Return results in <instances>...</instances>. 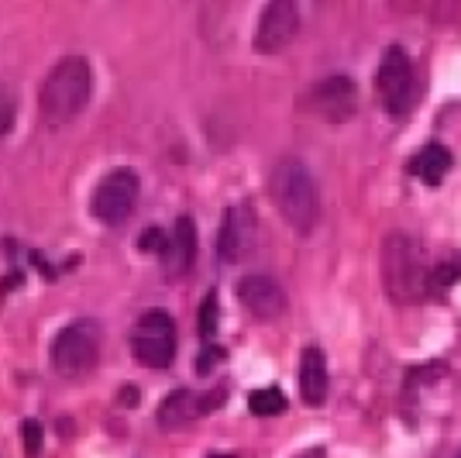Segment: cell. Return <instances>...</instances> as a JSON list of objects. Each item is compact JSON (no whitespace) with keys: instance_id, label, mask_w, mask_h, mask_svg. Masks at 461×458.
I'll return each mask as SVG.
<instances>
[{"instance_id":"1","label":"cell","mask_w":461,"mask_h":458,"mask_svg":"<svg viewBox=\"0 0 461 458\" xmlns=\"http://www.w3.org/2000/svg\"><path fill=\"white\" fill-rule=\"evenodd\" d=\"M269 196L276 203L279 218L296 231L310 234L320 221V190L317 179L310 176V169L300 159H282L276 163L269 176Z\"/></svg>"},{"instance_id":"2","label":"cell","mask_w":461,"mask_h":458,"mask_svg":"<svg viewBox=\"0 0 461 458\" xmlns=\"http://www.w3.org/2000/svg\"><path fill=\"white\" fill-rule=\"evenodd\" d=\"M93 94V69L83 56H65L52 65V73L42 83L38 107L49 125H65L80 111H87Z\"/></svg>"},{"instance_id":"3","label":"cell","mask_w":461,"mask_h":458,"mask_svg":"<svg viewBox=\"0 0 461 458\" xmlns=\"http://www.w3.org/2000/svg\"><path fill=\"white\" fill-rule=\"evenodd\" d=\"M382 283L389 300L396 303H417L427 294L431 272L424 265L420 245L406 231H393L382 241Z\"/></svg>"},{"instance_id":"4","label":"cell","mask_w":461,"mask_h":458,"mask_svg":"<svg viewBox=\"0 0 461 458\" xmlns=\"http://www.w3.org/2000/svg\"><path fill=\"white\" fill-rule=\"evenodd\" d=\"M96 355H100V338H96V324L90 321L62 327L52 341V369L65 379L87 376L96 365Z\"/></svg>"},{"instance_id":"5","label":"cell","mask_w":461,"mask_h":458,"mask_svg":"<svg viewBox=\"0 0 461 458\" xmlns=\"http://www.w3.org/2000/svg\"><path fill=\"white\" fill-rule=\"evenodd\" d=\"M131 352L145 369H165L176 355V324L165 310H149L131 331Z\"/></svg>"},{"instance_id":"6","label":"cell","mask_w":461,"mask_h":458,"mask_svg":"<svg viewBox=\"0 0 461 458\" xmlns=\"http://www.w3.org/2000/svg\"><path fill=\"white\" fill-rule=\"evenodd\" d=\"M375 87H379V97L386 100L389 114H406L413 103H417V76H413V65L410 56L403 52L400 45H389L382 63H379V76H375Z\"/></svg>"},{"instance_id":"7","label":"cell","mask_w":461,"mask_h":458,"mask_svg":"<svg viewBox=\"0 0 461 458\" xmlns=\"http://www.w3.org/2000/svg\"><path fill=\"white\" fill-rule=\"evenodd\" d=\"M138 194H142V183H138V176H134L131 169L107 172V176L96 183V190H93V200H90L93 218L104 221V225H121L124 218L134 210Z\"/></svg>"},{"instance_id":"8","label":"cell","mask_w":461,"mask_h":458,"mask_svg":"<svg viewBox=\"0 0 461 458\" xmlns=\"http://www.w3.org/2000/svg\"><path fill=\"white\" fill-rule=\"evenodd\" d=\"M303 107H307V114L327 121V125H344L358 111V87L348 76H327L310 87Z\"/></svg>"},{"instance_id":"9","label":"cell","mask_w":461,"mask_h":458,"mask_svg":"<svg viewBox=\"0 0 461 458\" xmlns=\"http://www.w3.org/2000/svg\"><path fill=\"white\" fill-rule=\"evenodd\" d=\"M300 32V14L293 0H273L262 7L258 25H255V52L262 56H276L282 52Z\"/></svg>"},{"instance_id":"10","label":"cell","mask_w":461,"mask_h":458,"mask_svg":"<svg viewBox=\"0 0 461 458\" xmlns=\"http://www.w3.org/2000/svg\"><path fill=\"white\" fill-rule=\"evenodd\" d=\"M238 300L245 303V310L255 321H276L286 314V290L276 276H265V272H251L238 283Z\"/></svg>"},{"instance_id":"11","label":"cell","mask_w":461,"mask_h":458,"mask_svg":"<svg viewBox=\"0 0 461 458\" xmlns=\"http://www.w3.org/2000/svg\"><path fill=\"white\" fill-rule=\"evenodd\" d=\"M220 403H224V390H214V393H207V396L193 390L169 393V396L162 400V407H158V427H162V431H180V427L193 424L196 417L211 414Z\"/></svg>"},{"instance_id":"12","label":"cell","mask_w":461,"mask_h":458,"mask_svg":"<svg viewBox=\"0 0 461 458\" xmlns=\"http://www.w3.org/2000/svg\"><path fill=\"white\" fill-rule=\"evenodd\" d=\"M162 269L169 279H180L196 262V225L193 218H176V225L165 231V248H162Z\"/></svg>"},{"instance_id":"13","label":"cell","mask_w":461,"mask_h":458,"mask_svg":"<svg viewBox=\"0 0 461 458\" xmlns=\"http://www.w3.org/2000/svg\"><path fill=\"white\" fill-rule=\"evenodd\" d=\"M251 245V234H248V218L245 210L238 207H227L224 218H220V234H217V259L224 265L231 262H242Z\"/></svg>"},{"instance_id":"14","label":"cell","mask_w":461,"mask_h":458,"mask_svg":"<svg viewBox=\"0 0 461 458\" xmlns=\"http://www.w3.org/2000/svg\"><path fill=\"white\" fill-rule=\"evenodd\" d=\"M300 396L307 407H320L327 400V359L317 345L303 348L300 359Z\"/></svg>"},{"instance_id":"15","label":"cell","mask_w":461,"mask_h":458,"mask_svg":"<svg viewBox=\"0 0 461 458\" xmlns=\"http://www.w3.org/2000/svg\"><path fill=\"white\" fill-rule=\"evenodd\" d=\"M410 172H413L420 183L437 187V183L451 172V152H448L444 145H424V149L410 159Z\"/></svg>"},{"instance_id":"16","label":"cell","mask_w":461,"mask_h":458,"mask_svg":"<svg viewBox=\"0 0 461 458\" xmlns=\"http://www.w3.org/2000/svg\"><path fill=\"white\" fill-rule=\"evenodd\" d=\"M248 410L258 414V417H276V414L286 410V393L279 386H262V390H255L248 396Z\"/></svg>"},{"instance_id":"17","label":"cell","mask_w":461,"mask_h":458,"mask_svg":"<svg viewBox=\"0 0 461 458\" xmlns=\"http://www.w3.org/2000/svg\"><path fill=\"white\" fill-rule=\"evenodd\" d=\"M217 321H220V303H217V290H211V294L204 296V307H200V338L211 345L217 334Z\"/></svg>"},{"instance_id":"18","label":"cell","mask_w":461,"mask_h":458,"mask_svg":"<svg viewBox=\"0 0 461 458\" xmlns=\"http://www.w3.org/2000/svg\"><path fill=\"white\" fill-rule=\"evenodd\" d=\"M14 121H18V94L7 83H0V138L11 134Z\"/></svg>"},{"instance_id":"19","label":"cell","mask_w":461,"mask_h":458,"mask_svg":"<svg viewBox=\"0 0 461 458\" xmlns=\"http://www.w3.org/2000/svg\"><path fill=\"white\" fill-rule=\"evenodd\" d=\"M224 355H227V352H224L220 345H214V341H211V345H204V352L196 355V372H200V376H211L217 365L224 362Z\"/></svg>"},{"instance_id":"20","label":"cell","mask_w":461,"mask_h":458,"mask_svg":"<svg viewBox=\"0 0 461 458\" xmlns=\"http://www.w3.org/2000/svg\"><path fill=\"white\" fill-rule=\"evenodd\" d=\"M138 248H142L145 256H162V248H165V231L145 228L142 234H138Z\"/></svg>"},{"instance_id":"21","label":"cell","mask_w":461,"mask_h":458,"mask_svg":"<svg viewBox=\"0 0 461 458\" xmlns=\"http://www.w3.org/2000/svg\"><path fill=\"white\" fill-rule=\"evenodd\" d=\"M21 438H25V452L35 458L38 452H42L45 431H42V424H38V421H25V424H21Z\"/></svg>"},{"instance_id":"22","label":"cell","mask_w":461,"mask_h":458,"mask_svg":"<svg viewBox=\"0 0 461 458\" xmlns=\"http://www.w3.org/2000/svg\"><path fill=\"white\" fill-rule=\"evenodd\" d=\"M437 283H441V286H448V283L455 286V283H458V265H441V269H437Z\"/></svg>"},{"instance_id":"23","label":"cell","mask_w":461,"mask_h":458,"mask_svg":"<svg viewBox=\"0 0 461 458\" xmlns=\"http://www.w3.org/2000/svg\"><path fill=\"white\" fill-rule=\"evenodd\" d=\"M121 403H124V407H134V403H138V390H134L131 383H127V386L121 390Z\"/></svg>"},{"instance_id":"24","label":"cell","mask_w":461,"mask_h":458,"mask_svg":"<svg viewBox=\"0 0 461 458\" xmlns=\"http://www.w3.org/2000/svg\"><path fill=\"white\" fill-rule=\"evenodd\" d=\"M296 458H324V448H307V452H300Z\"/></svg>"},{"instance_id":"25","label":"cell","mask_w":461,"mask_h":458,"mask_svg":"<svg viewBox=\"0 0 461 458\" xmlns=\"http://www.w3.org/2000/svg\"><path fill=\"white\" fill-rule=\"evenodd\" d=\"M207 458H234V455H207Z\"/></svg>"},{"instance_id":"26","label":"cell","mask_w":461,"mask_h":458,"mask_svg":"<svg viewBox=\"0 0 461 458\" xmlns=\"http://www.w3.org/2000/svg\"><path fill=\"white\" fill-rule=\"evenodd\" d=\"M458 458H461V452H458Z\"/></svg>"}]
</instances>
